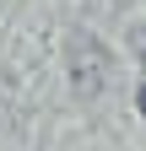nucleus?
Here are the masks:
<instances>
[{
	"instance_id": "1",
	"label": "nucleus",
	"mask_w": 146,
	"mask_h": 151,
	"mask_svg": "<svg viewBox=\"0 0 146 151\" xmlns=\"http://www.w3.org/2000/svg\"><path fill=\"white\" fill-rule=\"evenodd\" d=\"M135 103H141V113H146V86H141V92H135Z\"/></svg>"
}]
</instances>
